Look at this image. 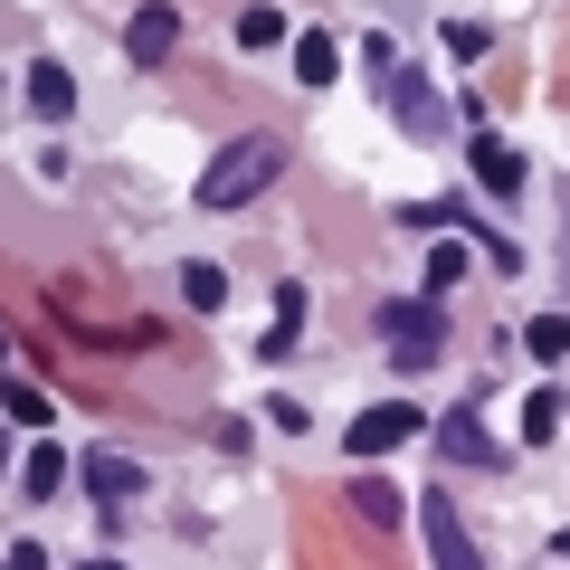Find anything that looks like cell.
I'll list each match as a JSON object with an SVG mask.
<instances>
[{
    "mask_svg": "<svg viewBox=\"0 0 570 570\" xmlns=\"http://www.w3.org/2000/svg\"><path fill=\"white\" fill-rule=\"evenodd\" d=\"M276 163H285V142H276V134H247V142H228L219 163L200 171V209H238V200H257V190L276 181Z\"/></svg>",
    "mask_w": 570,
    "mask_h": 570,
    "instance_id": "6da1fadb",
    "label": "cell"
},
{
    "mask_svg": "<svg viewBox=\"0 0 570 570\" xmlns=\"http://www.w3.org/2000/svg\"><path fill=\"white\" fill-rule=\"evenodd\" d=\"M390 362L400 371H428L438 352H448V314H438V295H419V305H390Z\"/></svg>",
    "mask_w": 570,
    "mask_h": 570,
    "instance_id": "7a4b0ae2",
    "label": "cell"
},
{
    "mask_svg": "<svg viewBox=\"0 0 570 570\" xmlns=\"http://www.w3.org/2000/svg\"><path fill=\"white\" fill-rule=\"evenodd\" d=\"M419 428H428V419H419V409H409V400H381V409H362V419L343 428V456H352V466H371V456L409 448Z\"/></svg>",
    "mask_w": 570,
    "mask_h": 570,
    "instance_id": "3957f363",
    "label": "cell"
},
{
    "mask_svg": "<svg viewBox=\"0 0 570 570\" xmlns=\"http://www.w3.org/2000/svg\"><path fill=\"white\" fill-rule=\"evenodd\" d=\"M419 532H428V551H438V570H485L475 542H466V523H456V494H419Z\"/></svg>",
    "mask_w": 570,
    "mask_h": 570,
    "instance_id": "277c9868",
    "label": "cell"
},
{
    "mask_svg": "<svg viewBox=\"0 0 570 570\" xmlns=\"http://www.w3.org/2000/svg\"><path fill=\"white\" fill-rule=\"evenodd\" d=\"M171 48H181V10H171V0H142L134 29H124V58H134V67H163Z\"/></svg>",
    "mask_w": 570,
    "mask_h": 570,
    "instance_id": "5b68a950",
    "label": "cell"
},
{
    "mask_svg": "<svg viewBox=\"0 0 570 570\" xmlns=\"http://www.w3.org/2000/svg\"><path fill=\"white\" fill-rule=\"evenodd\" d=\"M390 115H400V134H409V142H438V134H448V115H438V86L409 77V67L390 77Z\"/></svg>",
    "mask_w": 570,
    "mask_h": 570,
    "instance_id": "8992f818",
    "label": "cell"
},
{
    "mask_svg": "<svg viewBox=\"0 0 570 570\" xmlns=\"http://www.w3.org/2000/svg\"><path fill=\"white\" fill-rule=\"evenodd\" d=\"M438 448H448L456 456V466H504V448H494V438H485V419H475V409H448V419H438Z\"/></svg>",
    "mask_w": 570,
    "mask_h": 570,
    "instance_id": "52a82bcc",
    "label": "cell"
},
{
    "mask_svg": "<svg viewBox=\"0 0 570 570\" xmlns=\"http://www.w3.org/2000/svg\"><path fill=\"white\" fill-rule=\"evenodd\" d=\"M29 115H39V124H67V115H77V77H67L58 58L29 67Z\"/></svg>",
    "mask_w": 570,
    "mask_h": 570,
    "instance_id": "ba28073f",
    "label": "cell"
},
{
    "mask_svg": "<svg viewBox=\"0 0 570 570\" xmlns=\"http://www.w3.org/2000/svg\"><path fill=\"white\" fill-rule=\"evenodd\" d=\"M475 181H485L494 200H513V190H523V153H513L504 134H475Z\"/></svg>",
    "mask_w": 570,
    "mask_h": 570,
    "instance_id": "9c48e42d",
    "label": "cell"
},
{
    "mask_svg": "<svg viewBox=\"0 0 570 570\" xmlns=\"http://www.w3.org/2000/svg\"><path fill=\"white\" fill-rule=\"evenodd\" d=\"M352 513H362V523H381V532H400V485H381V475H352Z\"/></svg>",
    "mask_w": 570,
    "mask_h": 570,
    "instance_id": "30bf717a",
    "label": "cell"
},
{
    "mask_svg": "<svg viewBox=\"0 0 570 570\" xmlns=\"http://www.w3.org/2000/svg\"><path fill=\"white\" fill-rule=\"evenodd\" d=\"M0 409H10V419H20V428H48V419H58V400H48L39 381H20V371L0 381Z\"/></svg>",
    "mask_w": 570,
    "mask_h": 570,
    "instance_id": "8fae6325",
    "label": "cell"
},
{
    "mask_svg": "<svg viewBox=\"0 0 570 570\" xmlns=\"http://www.w3.org/2000/svg\"><path fill=\"white\" fill-rule=\"evenodd\" d=\"M295 77H305V86H333V77H343V48H333L324 29H305V39H295Z\"/></svg>",
    "mask_w": 570,
    "mask_h": 570,
    "instance_id": "7c38bea8",
    "label": "cell"
},
{
    "mask_svg": "<svg viewBox=\"0 0 570 570\" xmlns=\"http://www.w3.org/2000/svg\"><path fill=\"white\" fill-rule=\"evenodd\" d=\"M181 305H190V314H219V305H228V276L190 257V266H181Z\"/></svg>",
    "mask_w": 570,
    "mask_h": 570,
    "instance_id": "4fadbf2b",
    "label": "cell"
},
{
    "mask_svg": "<svg viewBox=\"0 0 570 570\" xmlns=\"http://www.w3.org/2000/svg\"><path fill=\"white\" fill-rule=\"evenodd\" d=\"M86 485H96L105 504H134V466H124V456H86Z\"/></svg>",
    "mask_w": 570,
    "mask_h": 570,
    "instance_id": "5bb4252c",
    "label": "cell"
},
{
    "mask_svg": "<svg viewBox=\"0 0 570 570\" xmlns=\"http://www.w3.org/2000/svg\"><path fill=\"white\" fill-rule=\"evenodd\" d=\"M523 343H532V362H561V352H570V314H532Z\"/></svg>",
    "mask_w": 570,
    "mask_h": 570,
    "instance_id": "9a60e30c",
    "label": "cell"
},
{
    "mask_svg": "<svg viewBox=\"0 0 570 570\" xmlns=\"http://www.w3.org/2000/svg\"><path fill=\"white\" fill-rule=\"evenodd\" d=\"M276 39H285V10L247 0V10H238V48H276Z\"/></svg>",
    "mask_w": 570,
    "mask_h": 570,
    "instance_id": "2e32d148",
    "label": "cell"
},
{
    "mask_svg": "<svg viewBox=\"0 0 570 570\" xmlns=\"http://www.w3.org/2000/svg\"><path fill=\"white\" fill-rule=\"evenodd\" d=\"M456 276H466V238H438L428 247V295H448Z\"/></svg>",
    "mask_w": 570,
    "mask_h": 570,
    "instance_id": "e0dca14e",
    "label": "cell"
},
{
    "mask_svg": "<svg viewBox=\"0 0 570 570\" xmlns=\"http://www.w3.org/2000/svg\"><path fill=\"white\" fill-rule=\"evenodd\" d=\"M523 438H542V448L561 438V390H532L523 400Z\"/></svg>",
    "mask_w": 570,
    "mask_h": 570,
    "instance_id": "ac0fdd59",
    "label": "cell"
},
{
    "mask_svg": "<svg viewBox=\"0 0 570 570\" xmlns=\"http://www.w3.org/2000/svg\"><path fill=\"white\" fill-rule=\"evenodd\" d=\"M20 485H29V494H58V485H67V456H58V448H29Z\"/></svg>",
    "mask_w": 570,
    "mask_h": 570,
    "instance_id": "d6986e66",
    "label": "cell"
},
{
    "mask_svg": "<svg viewBox=\"0 0 570 570\" xmlns=\"http://www.w3.org/2000/svg\"><path fill=\"white\" fill-rule=\"evenodd\" d=\"M295 324H305V285H276V333H266V352L295 343Z\"/></svg>",
    "mask_w": 570,
    "mask_h": 570,
    "instance_id": "ffe728a7",
    "label": "cell"
},
{
    "mask_svg": "<svg viewBox=\"0 0 570 570\" xmlns=\"http://www.w3.org/2000/svg\"><path fill=\"white\" fill-rule=\"evenodd\" d=\"M448 48L456 58H485V20H448Z\"/></svg>",
    "mask_w": 570,
    "mask_h": 570,
    "instance_id": "44dd1931",
    "label": "cell"
},
{
    "mask_svg": "<svg viewBox=\"0 0 570 570\" xmlns=\"http://www.w3.org/2000/svg\"><path fill=\"white\" fill-rule=\"evenodd\" d=\"M0 570H48V542H10V551H0Z\"/></svg>",
    "mask_w": 570,
    "mask_h": 570,
    "instance_id": "7402d4cb",
    "label": "cell"
},
{
    "mask_svg": "<svg viewBox=\"0 0 570 570\" xmlns=\"http://www.w3.org/2000/svg\"><path fill=\"white\" fill-rule=\"evenodd\" d=\"M551 551H561V561H570V532H551Z\"/></svg>",
    "mask_w": 570,
    "mask_h": 570,
    "instance_id": "603a6c76",
    "label": "cell"
},
{
    "mask_svg": "<svg viewBox=\"0 0 570 570\" xmlns=\"http://www.w3.org/2000/svg\"><path fill=\"white\" fill-rule=\"evenodd\" d=\"M77 570H115V561H77Z\"/></svg>",
    "mask_w": 570,
    "mask_h": 570,
    "instance_id": "cb8c5ba5",
    "label": "cell"
},
{
    "mask_svg": "<svg viewBox=\"0 0 570 570\" xmlns=\"http://www.w3.org/2000/svg\"><path fill=\"white\" fill-rule=\"evenodd\" d=\"M0 362H10V333H0Z\"/></svg>",
    "mask_w": 570,
    "mask_h": 570,
    "instance_id": "d4e9b609",
    "label": "cell"
}]
</instances>
